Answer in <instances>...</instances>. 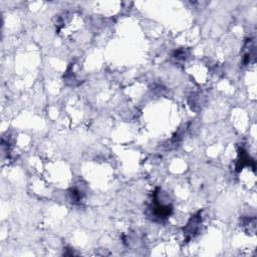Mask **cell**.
<instances>
[{"instance_id":"3957f363","label":"cell","mask_w":257,"mask_h":257,"mask_svg":"<svg viewBox=\"0 0 257 257\" xmlns=\"http://www.w3.org/2000/svg\"><path fill=\"white\" fill-rule=\"evenodd\" d=\"M70 196H71V199L74 203H79L82 201L83 199V193L82 191H80L79 189L77 188H74L70 191Z\"/></svg>"},{"instance_id":"7a4b0ae2","label":"cell","mask_w":257,"mask_h":257,"mask_svg":"<svg viewBox=\"0 0 257 257\" xmlns=\"http://www.w3.org/2000/svg\"><path fill=\"white\" fill-rule=\"evenodd\" d=\"M202 222V218H201V212H198L196 215H194L190 221L188 222V224L185 226L184 228V234L186 236V240L187 242L189 240H191L192 238H194L200 230V225Z\"/></svg>"},{"instance_id":"6da1fadb","label":"cell","mask_w":257,"mask_h":257,"mask_svg":"<svg viewBox=\"0 0 257 257\" xmlns=\"http://www.w3.org/2000/svg\"><path fill=\"white\" fill-rule=\"evenodd\" d=\"M151 210H152L153 216L159 220L166 219L172 213V207L170 206V205H164L163 203H161L158 200L156 193H155V198H154V202H153V207Z\"/></svg>"}]
</instances>
